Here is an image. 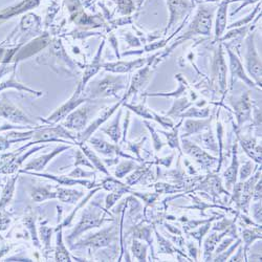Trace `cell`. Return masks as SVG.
Returning a JSON list of instances; mask_svg holds the SVG:
<instances>
[{
	"label": "cell",
	"mask_w": 262,
	"mask_h": 262,
	"mask_svg": "<svg viewBox=\"0 0 262 262\" xmlns=\"http://www.w3.org/2000/svg\"><path fill=\"white\" fill-rule=\"evenodd\" d=\"M213 12H214V9H210V7H207V6L200 7L198 13L196 14L195 18H194L193 21L191 22L188 31L184 33L185 34L184 36L179 37L177 41H175L176 43L170 48L169 51H172V49H173L175 47H177L179 43H182L186 39L191 38V37L194 35H206V36L210 35V33H211V27H212Z\"/></svg>",
	"instance_id": "cell-1"
},
{
	"label": "cell",
	"mask_w": 262,
	"mask_h": 262,
	"mask_svg": "<svg viewBox=\"0 0 262 262\" xmlns=\"http://www.w3.org/2000/svg\"><path fill=\"white\" fill-rule=\"evenodd\" d=\"M255 34L251 33L246 38V50H245V69L251 79L255 82L257 86L261 88V76H262V65L261 59L258 55V51L254 41Z\"/></svg>",
	"instance_id": "cell-2"
},
{
	"label": "cell",
	"mask_w": 262,
	"mask_h": 262,
	"mask_svg": "<svg viewBox=\"0 0 262 262\" xmlns=\"http://www.w3.org/2000/svg\"><path fill=\"white\" fill-rule=\"evenodd\" d=\"M109 219L104 218V216L102 215V212L98 211L96 209H85L83 215H82V218L80 222L78 223V226L74 229V231L71 234L69 237V241L73 240L74 238L81 235L83 232L93 229V228H98L104 221H107Z\"/></svg>",
	"instance_id": "cell-3"
},
{
	"label": "cell",
	"mask_w": 262,
	"mask_h": 262,
	"mask_svg": "<svg viewBox=\"0 0 262 262\" xmlns=\"http://www.w3.org/2000/svg\"><path fill=\"white\" fill-rule=\"evenodd\" d=\"M181 140H182V147H181L182 151L191 156L192 159L196 163H198L205 170H209L214 167V165L217 162V159L210 155L208 152L203 150V149L196 144L192 143L190 140H188V138H183Z\"/></svg>",
	"instance_id": "cell-4"
},
{
	"label": "cell",
	"mask_w": 262,
	"mask_h": 262,
	"mask_svg": "<svg viewBox=\"0 0 262 262\" xmlns=\"http://www.w3.org/2000/svg\"><path fill=\"white\" fill-rule=\"evenodd\" d=\"M230 103L234 109L237 128H241L245 122H249L252 119V101L250 94L245 93L239 99L231 100Z\"/></svg>",
	"instance_id": "cell-5"
},
{
	"label": "cell",
	"mask_w": 262,
	"mask_h": 262,
	"mask_svg": "<svg viewBox=\"0 0 262 262\" xmlns=\"http://www.w3.org/2000/svg\"><path fill=\"white\" fill-rule=\"evenodd\" d=\"M117 230L114 227H110L107 229H104L99 233L94 234L93 236H89L85 240L81 241L78 246H91V248L99 249L108 246L112 241L117 239Z\"/></svg>",
	"instance_id": "cell-6"
},
{
	"label": "cell",
	"mask_w": 262,
	"mask_h": 262,
	"mask_svg": "<svg viewBox=\"0 0 262 262\" xmlns=\"http://www.w3.org/2000/svg\"><path fill=\"white\" fill-rule=\"evenodd\" d=\"M227 51H228V55H229V59H230V71H231V83L232 85H233L234 83V80H241L243 81L244 83L248 85L249 87H252V88H259L255 82H254L248 74H246L245 72V70L243 69V65L241 63L240 60H239V58L234 54L233 51H232V49L227 47Z\"/></svg>",
	"instance_id": "cell-7"
},
{
	"label": "cell",
	"mask_w": 262,
	"mask_h": 262,
	"mask_svg": "<svg viewBox=\"0 0 262 262\" xmlns=\"http://www.w3.org/2000/svg\"><path fill=\"white\" fill-rule=\"evenodd\" d=\"M126 87V79L125 77H112L108 76L103 81L100 82V84L96 88V92L95 93V95L99 96H108V95H118V92L122 91Z\"/></svg>",
	"instance_id": "cell-8"
},
{
	"label": "cell",
	"mask_w": 262,
	"mask_h": 262,
	"mask_svg": "<svg viewBox=\"0 0 262 262\" xmlns=\"http://www.w3.org/2000/svg\"><path fill=\"white\" fill-rule=\"evenodd\" d=\"M213 76L217 81L220 92H224L227 88V64L224 61L222 47L219 46L217 49L213 61Z\"/></svg>",
	"instance_id": "cell-9"
},
{
	"label": "cell",
	"mask_w": 262,
	"mask_h": 262,
	"mask_svg": "<svg viewBox=\"0 0 262 262\" xmlns=\"http://www.w3.org/2000/svg\"><path fill=\"white\" fill-rule=\"evenodd\" d=\"M261 177V168L257 171V173L253 176H250L248 179L242 183V190H241V195L240 199H239L238 208L244 211V213H249V208L250 204L252 201L253 197V192H254V187H255L256 183L258 182V179Z\"/></svg>",
	"instance_id": "cell-10"
},
{
	"label": "cell",
	"mask_w": 262,
	"mask_h": 262,
	"mask_svg": "<svg viewBox=\"0 0 262 262\" xmlns=\"http://www.w3.org/2000/svg\"><path fill=\"white\" fill-rule=\"evenodd\" d=\"M168 5L170 10V20L167 31L176 24L190 11L192 3L188 0H168Z\"/></svg>",
	"instance_id": "cell-11"
},
{
	"label": "cell",
	"mask_w": 262,
	"mask_h": 262,
	"mask_svg": "<svg viewBox=\"0 0 262 262\" xmlns=\"http://www.w3.org/2000/svg\"><path fill=\"white\" fill-rule=\"evenodd\" d=\"M237 138L239 141V144L241 145L243 151L246 153L250 159H252L254 162H256L258 165L262 163V155H261V144H258L256 139L252 137H242L240 133L236 131Z\"/></svg>",
	"instance_id": "cell-12"
},
{
	"label": "cell",
	"mask_w": 262,
	"mask_h": 262,
	"mask_svg": "<svg viewBox=\"0 0 262 262\" xmlns=\"http://www.w3.org/2000/svg\"><path fill=\"white\" fill-rule=\"evenodd\" d=\"M150 67H151V63L144 65V69H141L136 74H134L128 92H127V94L124 96V99L122 100L123 102L127 98H129L131 95H136L137 93H139L141 89L146 85V83H148V81L149 79H150L152 74Z\"/></svg>",
	"instance_id": "cell-13"
},
{
	"label": "cell",
	"mask_w": 262,
	"mask_h": 262,
	"mask_svg": "<svg viewBox=\"0 0 262 262\" xmlns=\"http://www.w3.org/2000/svg\"><path fill=\"white\" fill-rule=\"evenodd\" d=\"M212 119H187L182 128L181 139L189 138L194 134H199L208 130L211 126Z\"/></svg>",
	"instance_id": "cell-14"
},
{
	"label": "cell",
	"mask_w": 262,
	"mask_h": 262,
	"mask_svg": "<svg viewBox=\"0 0 262 262\" xmlns=\"http://www.w3.org/2000/svg\"><path fill=\"white\" fill-rule=\"evenodd\" d=\"M60 138H65L70 140H74L71 133L64 130L61 126L54 127V128H46L42 130L36 131L34 134V140L36 142H48V141H57Z\"/></svg>",
	"instance_id": "cell-15"
},
{
	"label": "cell",
	"mask_w": 262,
	"mask_h": 262,
	"mask_svg": "<svg viewBox=\"0 0 262 262\" xmlns=\"http://www.w3.org/2000/svg\"><path fill=\"white\" fill-rule=\"evenodd\" d=\"M149 61L146 58H140L134 60V61H127V62H117V63H108L105 64V70H107L112 72L117 73H125L129 72L134 70L142 69L147 62Z\"/></svg>",
	"instance_id": "cell-16"
},
{
	"label": "cell",
	"mask_w": 262,
	"mask_h": 262,
	"mask_svg": "<svg viewBox=\"0 0 262 262\" xmlns=\"http://www.w3.org/2000/svg\"><path fill=\"white\" fill-rule=\"evenodd\" d=\"M231 233V234H235L236 235V229L234 224L227 229L226 231H223L222 233H213L211 235H208L205 240V253H204V259L205 261H210L212 260V254L216 248V245L218 244L220 241V239L226 236V234Z\"/></svg>",
	"instance_id": "cell-17"
},
{
	"label": "cell",
	"mask_w": 262,
	"mask_h": 262,
	"mask_svg": "<svg viewBox=\"0 0 262 262\" xmlns=\"http://www.w3.org/2000/svg\"><path fill=\"white\" fill-rule=\"evenodd\" d=\"M238 170H239V161L237 156V145L235 144L233 148V155H232V162L230 164L229 168L224 171V173H223L224 184H226L228 190H231L232 188H233V186L237 183Z\"/></svg>",
	"instance_id": "cell-18"
},
{
	"label": "cell",
	"mask_w": 262,
	"mask_h": 262,
	"mask_svg": "<svg viewBox=\"0 0 262 262\" xmlns=\"http://www.w3.org/2000/svg\"><path fill=\"white\" fill-rule=\"evenodd\" d=\"M88 117V108H80L77 111L72 112V114L67 118L65 122V127L70 129H74V130H81L83 129Z\"/></svg>",
	"instance_id": "cell-19"
},
{
	"label": "cell",
	"mask_w": 262,
	"mask_h": 262,
	"mask_svg": "<svg viewBox=\"0 0 262 262\" xmlns=\"http://www.w3.org/2000/svg\"><path fill=\"white\" fill-rule=\"evenodd\" d=\"M92 142V145L94 146V148L95 149L96 151L100 152L101 154L104 155H114V154H118V155H121L123 157H127V159L129 160H134V157L128 155V154H125L123 153L121 150H119V147L116 145H111L107 142H105L101 139L98 138H94L91 140Z\"/></svg>",
	"instance_id": "cell-20"
},
{
	"label": "cell",
	"mask_w": 262,
	"mask_h": 262,
	"mask_svg": "<svg viewBox=\"0 0 262 262\" xmlns=\"http://www.w3.org/2000/svg\"><path fill=\"white\" fill-rule=\"evenodd\" d=\"M230 3V0H223L219 4L218 11L216 14V24H215V41L219 40L227 28V13H228V5Z\"/></svg>",
	"instance_id": "cell-21"
},
{
	"label": "cell",
	"mask_w": 262,
	"mask_h": 262,
	"mask_svg": "<svg viewBox=\"0 0 262 262\" xmlns=\"http://www.w3.org/2000/svg\"><path fill=\"white\" fill-rule=\"evenodd\" d=\"M197 189L207 191L209 193H211L212 195H217V194L219 193L229 194L228 190L222 188L220 178L216 175H209L204 182H201L198 185Z\"/></svg>",
	"instance_id": "cell-22"
},
{
	"label": "cell",
	"mask_w": 262,
	"mask_h": 262,
	"mask_svg": "<svg viewBox=\"0 0 262 262\" xmlns=\"http://www.w3.org/2000/svg\"><path fill=\"white\" fill-rule=\"evenodd\" d=\"M121 103H123V101H121L119 103H118L117 105H115L114 107H111V108L107 109L106 111H104L103 114H102V116H101L98 119H95V121L91 126H89L88 128H87L83 133L80 134V136H79V140L81 141V143H83V142H85L87 139L91 138V136L93 134V132H94L96 128H98L99 126H101V124H102L103 122L106 121V119H107L112 114H114L115 110L118 109V107L119 106V104H121Z\"/></svg>",
	"instance_id": "cell-23"
},
{
	"label": "cell",
	"mask_w": 262,
	"mask_h": 262,
	"mask_svg": "<svg viewBox=\"0 0 262 262\" xmlns=\"http://www.w3.org/2000/svg\"><path fill=\"white\" fill-rule=\"evenodd\" d=\"M67 147L65 146H62V147H58L57 149H55L54 151H51L50 153L48 154H46V155H42L40 157H38V159L34 160L33 162H31L29 164H27L26 166V170H35V171H41L44 167L47 166L48 163L50 162L54 157L59 154L60 152H62L64 150H66Z\"/></svg>",
	"instance_id": "cell-24"
},
{
	"label": "cell",
	"mask_w": 262,
	"mask_h": 262,
	"mask_svg": "<svg viewBox=\"0 0 262 262\" xmlns=\"http://www.w3.org/2000/svg\"><path fill=\"white\" fill-rule=\"evenodd\" d=\"M78 92L77 94L74 95L72 98L69 101V103L64 104L62 107H60L56 112H54L48 119V122H58L59 119H61L63 118L66 117L67 114H70V112L79 105L83 100H78Z\"/></svg>",
	"instance_id": "cell-25"
},
{
	"label": "cell",
	"mask_w": 262,
	"mask_h": 262,
	"mask_svg": "<svg viewBox=\"0 0 262 262\" xmlns=\"http://www.w3.org/2000/svg\"><path fill=\"white\" fill-rule=\"evenodd\" d=\"M193 140L196 141V142H199V143L203 145L206 149H208V150L218 153V144L216 143L215 138H214L212 130H211V127H210L208 130L199 133L198 137L194 138Z\"/></svg>",
	"instance_id": "cell-26"
},
{
	"label": "cell",
	"mask_w": 262,
	"mask_h": 262,
	"mask_svg": "<svg viewBox=\"0 0 262 262\" xmlns=\"http://www.w3.org/2000/svg\"><path fill=\"white\" fill-rule=\"evenodd\" d=\"M242 239H243V252H244V255L246 257V253H248V250L250 246L252 245V243L258 240V239H261V226L259 227V224L257 226L256 229H244L242 231ZM248 258V257H246Z\"/></svg>",
	"instance_id": "cell-27"
},
{
	"label": "cell",
	"mask_w": 262,
	"mask_h": 262,
	"mask_svg": "<svg viewBox=\"0 0 262 262\" xmlns=\"http://www.w3.org/2000/svg\"><path fill=\"white\" fill-rule=\"evenodd\" d=\"M57 198H59L63 203L69 204H77L78 200L84 195L83 193L77 190H69L63 188L57 189Z\"/></svg>",
	"instance_id": "cell-28"
},
{
	"label": "cell",
	"mask_w": 262,
	"mask_h": 262,
	"mask_svg": "<svg viewBox=\"0 0 262 262\" xmlns=\"http://www.w3.org/2000/svg\"><path fill=\"white\" fill-rule=\"evenodd\" d=\"M190 106H192V103L189 102V100L187 98L177 99L174 101L171 109L167 112L166 116L169 118H178L186 109H188Z\"/></svg>",
	"instance_id": "cell-29"
},
{
	"label": "cell",
	"mask_w": 262,
	"mask_h": 262,
	"mask_svg": "<svg viewBox=\"0 0 262 262\" xmlns=\"http://www.w3.org/2000/svg\"><path fill=\"white\" fill-rule=\"evenodd\" d=\"M183 124V121L179 122L176 126L174 125L173 128H172V131L170 132H166V131H160L161 133H163L165 137L167 138L168 140V145L172 148V149H177L179 152H182V148H181V143H179V138H178V133H179V128H181V126Z\"/></svg>",
	"instance_id": "cell-30"
},
{
	"label": "cell",
	"mask_w": 262,
	"mask_h": 262,
	"mask_svg": "<svg viewBox=\"0 0 262 262\" xmlns=\"http://www.w3.org/2000/svg\"><path fill=\"white\" fill-rule=\"evenodd\" d=\"M148 171H149V166L147 164L139 166L137 169H134V172L132 174H130L126 178V184L128 186H133L137 185L138 183H141L143 181V177L147 175Z\"/></svg>",
	"instance_id": "cell-31"
},
{
	"label": "cell",
	"mask_w": 262,
	"mask_h": 262,
	"mask_svg": "<svg viewBox=\"0 0 262 262\" xmlns=\"http://www.w3.org/2000/svg\"><path fill=\"white\" fill-rule=\"evenodd\" d=\"M147 249L148 246L142 241L134 239L131 245L132 255L138 259V261H147Z\"/></svg>",
	"instance_id": "cell-32"
},
{
	"label": "cell",
	"mask_w": 262,
	"mask_h": 262,
	"mask_svg": "<svg viewBox=\"0 0 262 262\" xmlns=\"http://www.w3.org/2000/svg\"><path fill=\"white\" fill-rule=\"evenodd\" d=\"M119 116H121V111H119V114L118 117H116L115 121L111 123L110 126H108V128H105L103 129V131L108 134V136L111 138V140L115 142V143H118L121 139V129H119Z\"/></svg>",
	"instance_id": "cell-33"
},
{
	"label": "cell",
	"mask_w": 262,
	"mask_h": 262,
	"mask_svg": "<svg viewBox=\"0 0 262 262\" xmlns=\"http://www.w3.org/2000/svg\"><path fill=\"white\" fill-rule=\"evenodd\" d=\"M80 146H81L82 151H83V153L86 155L87 159H89V161H92L93 166H95L96 169H99L100 171L104 172V173L109 174L108 171L106 170V168H105V166L103 165V163L101 162V160L91 150V149H89L86 145H83V144H80Z\"/></svg>",
	"instance_id": "cell-34"
},
{
	"label": "cell",
	"mask_w": 262,
	"mask_h": 262,
	"mask_svg": "<svg viewBox=\"0 0 262 262\" xmlns=\"http://www.w3.org/2000/svg\"><path fill=\"white\" fill-rule=\"evenodd\" d=\"M32 197L36 203H41V201L47 199L57 198V193H52L48 188H46V187H42V188H36L33 191Z\"/></svg>",
	"instance_id": "cell-35"
},
{
	"label": "cell",
	"mask_w": 262,
	"mask_h": 262,
	"mask_svg": "<svg viewBox=\"0 0 262 262\" xmlns=\"http://www.w3.org/2000/svg\"><path fill=\"white\" fill-rule=\"evenodd\" d=\"M210 115V109L208 107L206 108H197L190 106L187 111H184L183 114L179 116V118L185 119V118H200V119H206Z\"/></svg>",
	"instance_id": "cell-36"
},
{
	"label": "cell",
	"mask_w": 262,
	"mask_h": 262,
	"mask_svg": "<svg viewBox=\"0 0 262 262\" xmlns=\"http://www.w3.org/2000/svg\"><path fill=\"white\" fill-rule=\"evenodd\" d=\"M56 261H71V256L65 249L62 241V232L60 231L57 237V250H56Z\"/></svg>",
	"instance_id": "cell-37"
},
{
	"label": "cell",
	"mask_w": 262,
	"mask_h": 262,
	"mask_svg": "<svg viewBox=\"0 0 262 262\" xmlns=\"http://www.w3.org/2000/svg\"><path fill=\"white\" fill-rule=\"evenodd\" d=\"M127 108H129L132 110L134 114H137L138 116L144 118V119H153V111L147 108L145 106V104H139V105H130V104H124Z\"/></svg>",
	"instance_id": "cell-38"
},
{
	"label": "cell",
	"mask_w": 262,
	"mask_h": 262,
	"mask_svg": "<svg viewBox=\"0 0 262 262\" xmlns=\"http://www.w3.org/2000/svg\"><path fill=\"white\" fill-rule=\"evenodd\" d=\"M155 235L157 238V243H159V253L161 254H173L174 252H178L172 243H170L166 238L163 237L159 232L155 230Z\"/></svg>",
	"instance_id": "cell-39"
},
{
	"label": "cell",
	"mask_w": 262,
	"mask_h": 262,
	"mask_svg": "<svg viewBox=\"0 0 262 262\" xmlns=\"http://www.w3.org/2000/svg\"><path fill=\"white\" fill-rule=\"evenodd\" d=\"M138 167H139L138 165L132 161L123 162L118 166L117 171H116V176L117 178H123L126 174H128L129 172H131L134 169H137Z\"/></svg>",
	"instance_id": "cell-40"
},
{
	"label": "cell",
	"mask_w": 262,
	"mask_h": 262,
	"mask_svg": "<svg viewBox=\"0 0 262 262\" xmlns=\"http://www.w3.org/2000/svg\"><path fill=\"white\" fill-rule=\"evenodd\" d=\"M215 218H211L210 220H208L206 222L205 226L200 227L198 230L194 231V232H191L190 233V236H192L193 238H195L196 240L199 242V246H201V241H203V239L205 237V235L208 233L209 230L211 229V222L214 220Z\"/></svg>",
	"instance_id": "cell-41"
},
{
	"label": "cell",
	"mask_w": 262,
	"mask_h": 262,
	"mask_svg": "<svg viewBox=\"0 0 262 262\" xmlns=\"http://www.w3.org/2000/svg\"><path fill=\"white\" fill-rule=\"evenodd\" d=\"M240 243H241V240H240V239H238L237 242L235 244L229 246V248H230L229 250H224L223 252L217 254V255H215L214 258L211 261H227L230 258V256L232 255V254L234 253V251L238 248V245Z\"/></svg>",
	"instance_id": "cell-42"
},
{
	"label": "cell",
	"mask_w": 262,
	"mask_h": 262,
	"mask_svg": "<svg viewBox=\"0 0 262 262\" xmlns=\"http://www.w3.org/2000/svg\"><path fill=\"white\" fill-rule=\"evenodd\" d=\"M216 128H217V138H218V154H219V159H218V167H217L216 171H219L220 167H221V164H222V139H223V127L220 121L217 122L216 125Z\"/></svg>",
	"instance_id": "cell-43"
},
{
	"label": "cell",
	"mask_w": 262,
	"mask_h": 262,
	"mask_svg": "<svg viewBox=\"0 0 262 262\" xmlns=\"http://www.w3.org/2000/svg\"><path fill=\"white\" fill-rule=\"evenodd\" d=\"M145 125L147 128L149 129V131H150L151 133V138H152V142H153V147H154V150L156 152H159L161 151V149L163 148V146L165 145L162 140L160 139V136L159 134H157V131L153 128V127L150 125V123H148V122H145Z\"/></svg>",
	"instance_id": "cell-44"
},
{
	"label": "cell",
	"mask_w": 262,
	"mask_h": 262,
	"mask_svg": "<svg viewBox=\"0 0 262 262\" xmlns=\"http://www.w3.org/2000/svg\"><path fill=\"white\" fill-rule=\"evenodd\" d=\"M186 93V87L183 84V82L178 84V88L175 92L172 93H155V94H144V95H149V96H174V98H178V96L183 95Z\"/></svg>",
	"instance_id": "cell-45"
},
{
	"label": "cell",
	"mask_w": 262,
	"mask_h": 262,
	"mask_svg": "<svg viewBox=\"0 0 262 262\" xmlns=\"http://www.w3.org/2000/svg\"><path fill=\"white\" fill-rule=\"evenodd\" d=\"M239 179L240 182H244L245 179H248L252 173H253V164L251 161H246L242 166L239 168Z\"/></svg>",
	"instance_id": "cell-46"
},
{
	"label": "cell",
	"mask_w": 262,
	"mask_h": 262,
	"mask_svg": "<svg viewBox=\"0 0 262 262\" xmlns=\"http://www.w3.org/2000/svg\"><path fill=\"white\" fill-rule=\"evenodd\" d=\"M153 119L157 123H160L164 128H166V129H172L174 127V122L172 121L171 118L167 116H160L159 114H156V112L154 111H153Z\"/></svg>",
	"instance_id": "cell-47"
},
{
	"label": "cell",
	"mask_w": 262,
	"mask_h": 262,
	"mask_svg": "<svg viewBox=\"0 0 262 262\" xmlns=\"http://www.w3.org/2000/svg\"><path fill=\"white\" fill-rule=\"evenodd\" d=\"M260 6H261V4L259 3V4L257 5L256 9H255V11H254L253 13H251L250 16H248V17L244 18V19H241V20H239V21L235 22V24H232L231 26H229V28H230V27H238V26H244V25H248V24H250V21H251V20H253L254 16H255V15H256V14L259 12V10H260Z\"/></svg>",
	"instance_id": "cell-48"
},
{
	"label": "cell",
	"mask_w": 262,
	"mask_h": 262,
	"mask_svg": "<svg viewBox=\"0 0 262 262\" xmlns=\"http://www.w3.org/2000/svg\"><path fill=\"white\" fill-rule=\"evenodd\" d=\"M234 237H230V238H221L220 241L218 242V246H217L216 249V252H215V255H217V254H219L221 252H223L224 250H227L229 246L232 244V242L234 241Z\"/></svg>",
	"instance_id": "cell-49"
},
{
	"label": "cell",
	"mask_w": 262,
	"mask_h": 262,
	"mask_svg": "<svg viewBox=\"0 0 262 262\" xmlns=\"http://www.w3.org/2000/svg\"><path fill=\"white\" fill-rule=\"evenodd\" d=\"M252 215H253V218L255 219V221L258 224H261V220H262V214H261V200L255 201V204L252 206Z\"/></svg>",
	"instance_id": "cell-50"
},
{
	"label": "cell",
	"mask_w": 262,
	"mask_h": 262,
	"mask_svg": "<svg viewBox=\"0 0 262 262\" xmlns=\"http://www.w3.org/2000/svg\"><path fill=\"white\" fill-rule=\"evenodd\" d=\"M13 190H14V181H12L10 184H7L6 188L4 190L3 196L1 199V203H0V207H3L7 201H9L13 195Z\"/></svg>",
	"instance_id": "cell-51"
},
{
	"label": "cell",
	"mask_w": 262,
	"mask_h": 262,
	"mask_svg": "<svg viewBox=\"0 0 262 262\" xmlns=\"http://www.w3.org/2000/svg\"><path fill=\"white\" fill-rule=\"evenodd\" d=\"M145 140H146V138H144L143 140L140 141V142H136V143H132V142H131V143H129V147H128L130 150L137 155V157H138L140 162L143 161V160H142V157H141V148H142V146H143Z\"/></svg>",
	"instance_id": "cell-52"
},
{
	"label": "cell",
	"mask_w": 262,
	"mask_h": 262,
	"mask_svg": "<svg viewBox=\"0 0 262 262\" xmlns=\"http://www.w3.org/2000/svg\"><path fill=\"white\" fill-rule=\"evenodd\" d=\"M122 195H123V193H119V192H114L109 194V195L106 197V209H110L119 198L122 197Z\"/></svg>",
	"instance_id": "cell-53"
},
{
	"label": "cell",
	"mask_w": 262,
	"mask_h": 262,
	"mask_svg": "<svg viewBox=\"0 0 262 262\" xmlns=\"http://www.w3.org/2000/svg\"><path fill=\"white\" fill-rule=\"evenodd\" d=\"M234 221L229 220V219H223L219 222H217L215 226L213 227V230L216 232H221V231H226L227 229H229L232 224H233Z\"/></svg>",
	"instance_id": "cell-54"
},
{
	"label": "cell",
	"mask_w": 262,
	"mask_h": 262,
	"mask_svg": "<svg viewBox=\"0 0 262 262\" xmlns=\"http://www.w3.org/2000/svg\"><path fill=\"white\" fill-rule=\"evenodd\" d=\"M74 165H85V166H88V167H92L93 168V164H91L88 162L87 157L84 153H82V150H78L77 151V154H76V164Z\"/></svg>",
	"instance_id": "cell-55"
},
{
	"label": "cell",
	"mask_w": 262,
	"mask_h": 262,
	"mask_svg": "<svg viewBox=\"0 0 262 262\" xmlns=\"http://www.w3.org/2000/svg\"><path fill=\"white\" fill-rule=\"evenodd\" d=\"M262 179L261 177L258 179V182L256 183L255 187H254V192H253V197L252 199L254 201H258V200H261V191H262Z\"/></svg>",
	"instance_id": "cell-56"
},
{
	"label": "cell",
	"mask_w": 262,
	"mask_h": 262,
	"mask_svg": "<svg viewBox=\"0 0 262 262\" xmlns=\"http://www.w3.org/2000/svg\"><path fill=\"white\" fill-rule=\"evenodd\" d=\"M93 175H94V173L85 172V171L82 170L81 168H76L69 176L70 177H74V178H79V177H91Z\"/></svg>",
	"instance_id": "cell-57"
},
{
	"label": "cell",
	"mask_w": 262,
	"mask_h": 262,
	"mask_svg": "<svg viewBox=\"0 0 262 262\" xmlns=\"http://www.w3.org/2000/svg\"><path fill=\"white\" fill-rule=\"evenodd\" d=\"M238 248H239V250L237 252V255H235L234 257H232L230 261H248V258H246L244 255L243 246L241 245V243L239 244Z\"/></svg>",
	"instance_id": "cell-58"
},
{
	"label": "cell",
	"mask_w": 262,
	"mask_h": 262,
	"mask_svg": "<svg viewBox=\"0 0 262 262\" xmlns=\"http://www.w3.org/2000/svg\"><path fill=\"white\" fill-rule=\"evenodd\" d=\"M254 122L258 129H261V110L258 108H254Z\"/></svg>",
	"instance_id": "cell-59"
},
{
	"label": "cell",
	"mask_w": 262,
	"mask_h": 262,
	"mask_svg": "<svg viewBox=\"0 0 262 262\" xmlns=\"http://www.w3.org/2000/svg\"><path fill=\"white\" fill-rule=\"evenodd\" d=\"M236 1H239V0H236ZM242 4L240 5V6H239L238 7V9L236 10V11H234L233 13H232L231 15H232V16H233V15L234 14H236V13H238L239 11H240V10H242L243 9V7L244 6H246V5H249V4H252V3H254V2H257V1H259V0H242Z\"/></svg>",
	"instance_id": "cell-60"
},
{
	"label": "cell",
	"mask_w": 262,
	"mask_h": 262,
	"mask_svg": "<svg viewBox=\"0 0 262 262\" xmlns=\"http://www.w3.org/2000/svg\"><path fill=\"white\" fill-rule=\"evenodd\" d=\"M172 159H173V155H171V156H169V157H166V159H157V160H159V161H157L156 162V164H161V165H164V166L165 167H169L170 166V164H171V162H172Z\"/></svg>",
	"instance_id": "cell-61"
},
{
	"label": "cell",
	"mask_w": 262,
	"mask_h": 262,
	"mask_svg": "<svg viewBox=\"0 0 262 262\" xmlns=\"http://www.w3.org/2000/svg\"><path fill=\"white\" fill-rule=\"evenodd\" d=\"M188 248H189V252L192 255L194 261L197 260V250L195 248V245H194V243H189L188 244Z\"/></svg>",
	"instance_id": "cell-62"
},
{
	"label": "cell",
	"mask_w": 262,
	"mask_h": 262,
	"mask_svg": "<svg viewBox=\"0 0 262 262\" xmlns=\"http://www.w3.org/2000/svg\"><path fill=\"white\" fill-rule=\"evenodd\" d=\"M165 226H166V228L167 229H169L171 232H173V233H175V234H177V235H181V231H179L178 229H176V228H173V227H172V226H170V224H165Z\"/></svg>",
	"instance_id": "cell-63"
},
{
	"label": "cell",
	"mask_w": 262,
	"mask_h": 262,
	"mask_svg": "<svg viewBox=\"0 0 262 262\" xmlns=\"http://www.w3.org/2000/svg\"><path fill=\"white\" fill-rule=\"evenodd\" d=\"M205 1H215V0H205Z\"/></svg>",
	"instance_id": "cell-64"
}]
</instances>
